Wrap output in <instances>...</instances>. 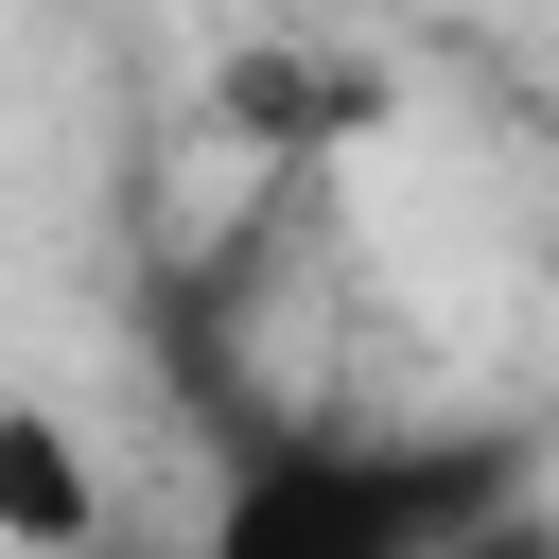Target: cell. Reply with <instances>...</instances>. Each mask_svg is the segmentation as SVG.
Masks as SVG:
<instances>
[{"label": "cell", "instance_id": "1", "mask_svg": "<svg viewBox=\"0 0 559 559\" xmlns=\"http://www.w3.org/2000/svg\"><path fill=\"white\" fill-rule=\"evenodd\" d=\"M524 489H542L524 437H454V419H245L192 559H472Z\"/></svg>", "mask_w": 559, "mask_h": 559}, {"label": "cell", "instance_id": "2", "mask_svg": "<svg viewBox=\"0 0 559 559\" xmlns=\"http://www.w3.org/2000/svg\"><path fill=\"white\" fill-rule=\"evenodd\" d=\"M105 542V507H87V454L35 419V402H0V559H87Z\"/></svg>", "mask_w": 559, "mask_h": 559}, {"label": "cell", "instance_id": "3", "mask_svg": "<svg viewBox=\"0 0 559 559\" xmlns=\"http://www.w3.org/2000/svg\"><path fill=\"white\" fill-rule=\"evenodd\" d=\"M227 122H245L262 157H314L332 122H367V87H349V70H314V52H245V70H227Z\"/></svg>", "mask_w": 559, "mask_h": 559}, {"label": "cell", "instance_id": "4", "mask_svg": "<svg viewBox=\"0 0 559 559\" xmlns=\"http://www.w3.org/2000/svg\"><path fill=\"white\" fill-rule=\"evenodd\" d=\"M87 559H105V542H87Z\"/></svg>", "mask_w": 559, "mask_h": 559}]
</instances>
